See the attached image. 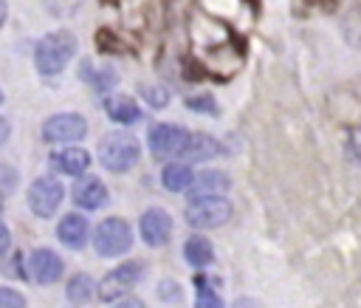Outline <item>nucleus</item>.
<instances>
[{"instance_id":"nucleus-13","label":"nucleus","mask_w":361,"mask_h":308,"mask_svg":"<svg viewBox=\"0 0 361 308\" xmlns=\"http://www.w3.org/2000/svg\"><path fill=\"white\" fill-rule=\"evenodd\" d=\"M56 235H59V240H62L68 249H82V246L87 243L90 226H87V220H85L82 215L71 212V215H65V218L59 220V229H56Z\"/></svg>"},{"instance_id":"nucleus-15","label":"nucleus","mask_w":361,"mask_h":308,"mask_svg":"<svg viewBox=\"0 0 361 308\" xmlns=\"http://www.w3.org/2000/svg\"><path fill=\"white\" fill-rule=\"evenodd\" d=\"M217 153H220L217 138H212V136H206V133H192V138H189V144H186L180 161H209V158H214Z\"/></svg>"},{"instance_id":"nucleus-11","label":"nucleus","mask_w":361,"mask_h":308,"mask_svg":"<svg viewBox=\"0 0 361 308\" xmlns=\"http://www.w3.org/2000/svg\"><path fill=\"white\" fill-rule=\"evenodd\" d=\"M71 195H73V203L76 206H82V209H99L107 201V186H104L102 178L87 175V178H79L73 184V192Z\"/></svg>"},{"instance_id":"nucleus-25","label":"nucleus","mask_w":361,"mask_h":308,"mask_svg":"<svg viewBox=\"0 0 361 308\" xmlns=\"http://www.w3.org/2000/svg\"><path fill=\"white\" fill-rule=\"evenodd\" d=\"M347 144H350V153H353V155H355V158L361 161V127L350 133V138H347Z\"/></svg>"},{"instance_id":"nucleus-26","label":"nucleus","mask_w":361,"mask_h":308,"mask_svg":"<svg viewBox=\"0 0 361 308\" xmlns=\"http://www.w3.org/2000/svg\"><path fill=\"white\" fill-rule=\"evenodd\" d=\"M113 308H147L141 300H135V297H124V300H118Z\"/></svg>"},{"instance_id":"nucleus-31","label":"nucleus","mask_w":361,"mask_h":308,"mask_svg":"<svg viewBox=\"0 0 361 308\" xmlns=\"http://www.w3.org/2000/svg\"><path fill=\"white\" fill-rule=\"evenodd\" d=\"M0 198H3V195H0Z\"/></svg>"},{"instance_id":"nucleus-14","label":"nucleus","mask_w":361,"mask_h":308,"mask_svg":"<svg viewBox=\"0 0 361 308\" xmlns=\"http://www.w3.org/2000/svg\"><path fill=\"white\" fill-rule=\"evenodd\" d=\"M104 110H107V116H110L113 122H118V124H135V122L141 119L138 102H135L133 96H124V93L110 96V99L104 102Z\"/></svg>"},{"instance_id":"nucleus-5","label":"nucleus","mask_w":361,"mask_h":308,"mask_svg":"<svg viewBox=\"0 0 361 308\" xmlns=\"http://www.w3.org/2000/svg\"><path fill=\"white\" fill-rule=\"evenodd\" d=\"M189 138H192V133L178 127V124H155V127H149V136H147L152 155H158V158H178V161H180Z\"/></svg>"},{"instance_id":"nucleus-4","label":"nucleus","mask_w":361,"mask_h":308,"mask_svg":"<svg viewBox=\"0 0 361 308\" xmlns=\"http://www.w3.org/2000/svg\"><path fill=\"white\" fill-rule=\"evenodd\" d=\"M130 246H133V229L121 218H104L93 229V249L99 257L124 254V251H130Z\"/></svg>"},{"instance_id":"nucleus-9","label":"nucleus","mask_w":361,"mask_h":308,"mask_svg":"<svg viewBox=\"0 0 361 308\" xmlns=\"http://www.w3.org/2000/svg\"><path fill=\"white\" fill-rule=\"evenodd\" d=\"M138 232H141V240L147 246H166L169 237H172V218L166 209H147L138 220Z\"/></svg>"},{"instance_id":"nucleus-20","label":"nucleus","mask_w":361,"mask_h":308,"mask_svg":"<svg viewBox=\"0 0 361 308\" xmlns=\"http://www.w3.org/2000/svg\"><path fill=\"white\" fill-rule=\"evenodd\" d=\"M195 283H197V302H195V308H223L220 294H217V291H212V288L206 285V280H203V277H197Z\"/></svg>"},{"instance_id":"nucleus-1","label":"nucleus","mask_w":361,"mask_h":308,"mask_svg":"<svg viewBox=\"0 0 361 308\" xmlns=\"http://www.w3.org/2000/svg\"><path fill=\"white\" fill-rule=\"evenodd\" d=\"M76 54V37L71 31H51L34 48V62L42 76H56Z\"/></svg>"},{"instance_id":"nucleus-12","label":"nucleus","mask_w":361,"mask_h":308,"mask_svg":"<svg viewBox=\"0 0 361 308\" xmlns=\"http://www.w3.org/2000/svg\"><path fill=\"white\" fill-rule=\"evenodd\" d=\"M51 167L62 175H82L87 167H90V153L82 150V147H65V150H56L51 153Z\"/></svg>"},{"instance_id":"nucleus-3","label":"nucleus","mask_w":361,"mask_h":308,"mask_svg":"<svg viewBox=\"0 0 361 308\" xmlns=\"http://www.w3.org/2000/svg\"><path fill=\"white\" fill-rule=\"evenodd\" d=\"M183 218L195 229H217L231 218V203L220 195H197L189 201Z\"/></svg>"},{"instance_id":"nucleus-19","label":"nucleus","mask_w":361,"mask_h":308,"mask_svg":"<svg viewBox=\"0 0 361 308\" xmlns=\"http://www.w3.org/2000/svg\"><path fill=\"white\" fill-rule=\"evenodd\" d=\"M93 280L87 277V274H76V277H71L68 280V288H65V294H68V300L71 302H76V305H82V302H87L90 297H93Z\"/></svg>"},{"instance_id":"nucleus-2","label":"nucleus","mask_w":361,"mask_h":308,"mask_svg":"<svg viewBox=\"0 0 361 308\" xmlns=\"http://www.w3.org/2000/svg\"><path fill=\"white\" fill-rule=\"evenodd\" d=\"M141 155V147L135 141V136L118 130V133H107L99 144V161L104 170L110 172H127Z\"/></svg>"},{"instance_id":"nucleus-27","label":"nucleus","mask_w":361,"mask_h":308,"mask_svg":"<svg viewBox=\"0 0 361 308\" xmlns=\"http://www.w3.org/2000/svg\"><path fill=\"white\" fill-rule=\"evenodd\" d=\"M8 243H11V235H8V229H6V223L0 220V254H6V249H8Z\"/></svg>"},{"instance_id":"nucleus-29","label":"nucleus","mask_w":361,"mask_h":308,"mask_svg":"<svg viewBox=\"0 0 361 308\" xmlns=\"http://www.w3.org/2000/svg\"><path fill=\"white\" fill-rule=\"evenodd\" d=\"M6 14H8V3H6V0H0V25L6 23Z\"/></svg>"},{"instance_id":"nucleus-6","label":"nucleus","mask_w":361,"mask_h":308,"mask_svg":"<svg viewBox=\"0 0 361 308\" xmlns=\"http://www.w3.org/2000/svg\"><path fill=\"white\" fill-rule=\"evenodd\" d=\"M62 198H65V189L54 175H42L28 186V209L37 218H51L59 209Z\"/></svg>"},{"instance_id":"nucleus-24","label":"nucleus","mask_w":361,"mask_h":308,"mask_svg":"<svg viewBox=\"0 0 361 308\" xmlns=\"http://www.w3.org/2000/svg\"><path fill=\"white\" fill-rule=\"evenodd\" d=\"M189 107H192V110H209V113L217 110V105H214L209 96H203V99H189Z\"/></svg>"},{"instance_id":"nucleus-17","label":"nucleus","mask_w":361,"mask_h":308,"mask_svg":"<svg viewBox=\"0 0 361 308\" xmlns=\"http://www.w3.org/2000/svg\"><path fill=\"white\" fill-rule=\"evenodd\" d=\"M228 175L226 172H220V170H206V172H200L195 181H192V186H189V192H192V198H197V195H217V192H223V189H228Z\"/></svg>"},{"instance_id":"nucleus-28","label":"nucleus","mask_w":361,"mask_h":308,"mask_svg":"<svg viewBox=\"0 0 361 308\" xmlns=\"http://www.w3.org/2000/svg\"><path fill=\"white\" fill-rule=\"evenodd\" d=\"M8 136H11V124H8V122L0 116V147L8 141Z\"/></svg>"},{"instance_id":"nucleus-16","label":"nucleus","mask_w":361,"mask_h":308,"mask_svg":"<svg viewBox=\"0 0 361 308\" xmlns=\"http://www.w3.org/2000/svg\"><path fill=\"white\" fill-rule=\"evenodd\" d=\"M195 175L189 170L186 161H175V164H166L164 172H161V184L169 189V192H186L192 186Z\"/></svg>"},{"instance_id":"nucleus-22","label":"nucleus","mask_w":361,"mask_h":308,"mask_svg":"<svg viewBox=\"0 0 361 308\" xmlns=\"http://www.w3.org/2000/svg\"><path fill=\"white\" fill-rule=\"evenodd\" d=\"M0 308H25V300H23L20 291L3 285V288H0Z\"/></svg>"},{"instance_id":"nucleus-30","label":"nucleus","mask_w":361,"mask_h":308,"mask_svg":"<svg viewBox=\"0 0 361 308\" xmlns=\"http://www.w3.org/2000/svg\"><path fill=\"white\" fill-rule=\"evenodd\" d=\"M0 102H3V90H0Z\"/></svg>"},{"instance_id":"nucleus-7","label":"nucleus","mask_w":361,"mask_h":308,"mask_svg":"<svg viewBox=\"0 0 361 308\" xmlns=\"http://www.w3.org/2000/svg\"><path fill=\"white\" fill-rule=\"evenodd\" d=\"M141 274H144V263H121V266H116L113 271H107L104 277H102V283H99V297L104 300V302H113V300H121L138 280H141Z\"/></svg>"},{"instance_id":"nucleus-18","label":"nucleus","mask_w":361,"mask_h":308,"mask_svg":"<svg viewBox=\"0 0 361 308\" xmlns=\"http://www.w3.org/2000/svg\"><path fill=\"white\" fill-rule=\"evenodd\" d=\"M183 257H186L189 266L203 268V266H209L214 260V249H212V243L203 235H192L186 240V246H183Z\"/></svg>"},{"instance_id":"nucleus-10","label":"nucleus","mask_w":361,"mask_h":308,"mask_svg":"<svg viewBox=\"0 0 361 308\" xmlns=\"http://www.w3.org/2000/svg\"><path fill=\"white\" fill-rule=\"evenodd\" d=\"M28 268H31V277L39 283V285H51L62 277V257L51 249H37L31 251V260H28Z\"/></svg>"},{"instance_id":"nucleus-21","label":"nucleus","mask_w":361,"mask_h":308,"mask_svg":"<svg viewBox=\"0 0 361 308\" xmlns=\"http://www.w3.org/2000/svg\"><path fill=\"white\" fill-rule=\"evenodd\" d=\"M14 186H17V170L8 164H0V195L14 192Z\"/></svg>"},{"instance_id":"nucleus-8","label":"nucleus","mask_w":361,"mask_h":308,"mask_svg":"<svg viewBox=\"0 0 361 308\" xmlns=\"http://www.w3.org/2000/svg\"><path fill=\"white\" fill-rule=\"evenodd\" d=\"M87 133V122L82 113H54L42 124V138L48 144H71Z\"/></svg>"},{"instance_id":"nucleus-23","label":"nucleus","mask_w":361,"mask_h":308,"mask_svg":"<svg viewBox=\"0 0 361 308\" xmlns=\"http://www.w3.org/2000/svg\"><path fill=\"white\" fill-rule=\"evenodd\" d=\"M141 90L147 93V102H149V105H155V107H166L169 96H166V90H164V88H149V85H144Z\"/></svg>"}]
</instances>
